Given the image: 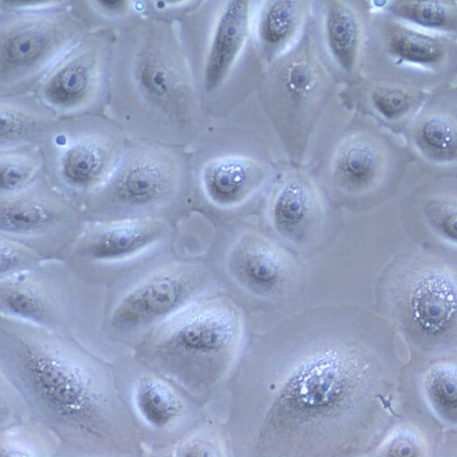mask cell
<instances>
[{
	"mask_svg": "<svg viewBox=\"0 0 457 457\" xmlns=\"http://www.w3.org/2000/svg\"><path fill=\"white\" fill-rule=\"evenodd\" d=\"M0 369L31 420L59 446L105 436L108 402L98 364L62 332L0 316Z\"/></svg>",
	"mask_w": 457,
	"mask_h": 457,
	"instance_id": "obj_1",
	"label": "cell"
},
{
	"mask_svg": "<svg viewBox=\"0 0 457 457\" xmlns=\"http://www.w3.org/2000/svg\"><path fill=\"white\" fill-rule=\"evenodd\" d=\"M118 95L174 125L196 118L202 98L176 21L143 16L117 31L107 98Z\"/></svg>",
	"mask_w": 457,
	"mask_h": 457,
	"instance_id": "obj_2",
	"label": "cell"
},
{
	"mask_svg": "<svg viewBox=\"0 0 457 457\" xmlns=\"http://www.w3.org/2000/svg\"><path fill=\"white\" fill-rule=\"evenodd\" d=\"M149 343L157 368L192 392L212 388L231 368L242 338L235 304L212 298L189 304L168 320Z\"/></svg>",
	"mask_w": 457,
	"mask_h": 457,
	"instance_id": "obj_3",
	"label": "cell"
},
{
	"mask_svg": "<svg viewBox=\"0 0 457 457\" xmlns=\"http://www.w3.org/2000/svg\"><path fill=\"white\" fill-rule=\"evenodd\" d=\"M253 0H204L176 21L179 39L203 99L235 91L263 64L252 37Z\"/></svg>",
	"mask_w": 457,
	"mask_h": 457,
	"instance_id": "obj_4",
	"label": "cell"
},
{
	"mask_svg": "<svg viewBox=\"0 0 457 457\" xmlns=\"http://www.w3.org/2000/svg\"><path fill=\"white\" fill-rule=\"evenodd\" d=\"M368 366L352 351L325 349L292 372L263 425L262 439L318 429L355 409L367 394Z\"/></svg>",
	"mask_w": 457,
	"mask_h": 457,
	"instance_id": "obj_5",
	"label": "cell"
},
{
	"mask_svg": "<svg viewBox=\"0 0 457 457\" xmlns=\"http://www.w3.org/2000/svg\"><path fill=\"white\" fill-rule=\"evenodd\" d=\"M88 31L71 10L0 11V96L33 94Z\"/></svg>",
	"mask_w": 457,
	"mask_h": 457,
	"instance_id": "obj_6",
	"label": "cell"
},
{
	"mask_svg": "<svg viewBox=\"0 0 457 457\" xmlns=\"http://www.w3.org/2000/svg\"><path fill=\"white\" fill-rule=\"evenodd\" d=\"M96 118L93 113L59 120L41 146L46 179L83 211L108 181L122 156L117 140Z\"/></svg>",
	"mask_w": 457,
	"mask_h": 457,
	"instance_id": "obj_7",
	"label": "cell"
},
{
	"mask_svg": "<svg viewBox=\"0 0 457 457\" xmlns=\"http://www.w3.org/2000/svg\"><path fill=\"white\" fill-rule=\"evenodd\" d=\"M310 25L287 53L263 67L258 87L293 146H304L331 86L330 72Z\"/></svg>",
	"mask_w": 457,
	"mask_h": 457,
	"instance_id": "obj_8",
	"label": "cell"
},
{
	"mask_svg": "<svg viewBox=\"0 0 457 457\" xmlns=\"http://www.w3.org/2000/svg\"><path fill=\"white\" fill-rule=\"evenodd\" d=\"M116 31L90 30L46 74L33 95L58 120L93 114L107 99Z\"/></svg>",
	"mask_w": 457,
	"mask_h": 457,
	"instance_id": "obj_9",
	"label": "cell"
},
{
	"mask_svg": "<svg viewBox=\"0 0 457 457\" xmlns=\"http://www.w3.org/2000/svg\"><path fill=\"white\" fill-rule=\"evenodd\" d=\"M86 220L46 175L22 193L0 200V237L21 244L46 259H62Z\"/></svg>",
	"mask_w": 457,
	"mask_h": 457,
	"instance_id": "obj_10",
	"label": "cell"
},
{
	"mask_svg": "<svg viewBox=\"0 0 457 457\" xmlns=\"http://www.w3.org/2000/svg\"><path fill=\"white\" fill-rule=\"evenodd\" d=\"M181 181L174 155L157 146H139L120 161L112 176L84 209L87 220L112 218L118 210L149 212L172 200Z\"/></svg>",
	"mask_w": 457,
	"mask_h": 457,
	"instance_id": "obj_11",
	"label": "cell"
},
{
	"mask_svg": "<svg viewBox=\"0 0 457 457\" xmlns=\"http://www.w3.org/2000/svg\"><path fill=\"white\" fill-rule=\"evenodd\" d=\"M207 271L196 262H176L151 274L118 303L111 326L123 333L145 328L174 313L204 284Z\"/></svg>",
	"mask_w": 457,
	"mask_h": 457,
	"instance_id": "obj_12",
	"label": "cell"
},
{
	"mask_svg": "<svg viewBox=\"0 0 457 457\" xmlns=\"http://www.w3.org/2000/svg\"><path fill=\"white\" fill-rule=\"evenodd\" d=\"M370 59L399 70L437 74L455 62L456 41L453 36L418 29L376 11L370 15L363 62Z\"/></svg>",
	"mask_w": 457,
	"mask_h": 457,
	"instance_id": "obj_13",
	"label": "cell"
},
{
	"mask_svg": "<svg viewBox=\"0 0 457 457\" xmlns=\"http://www.w3.org/2000/svg\"><path fill=\"white\" fill-rule=\"evenodd\" d=\"M169 230L165 220L148 214L86 219L62 259L69 269L129 260L160 244Z\"/></svg>",
	"mask_w": 457,
	"mask_h": 457,
	"instance_id": "obj_14",
	"label": "cell"
},
{
	"mask_svg": "<svg viewBox=\"0 0 457 457\" xmlns=\"http://www.w3.org/2000/svg\"><path fill=\"white\" fill-rule=\"evenodd\" d=\"M70 276L62 259H49L0 278V316L59 331L63 318L59 293Z\"/></svg>",
	"mask_w": 457,
	"mask_h": 457,
	"instance_id": "obj_15",
	"label": "cell"
},
{
	"mask_svg": "<svg viewBox=\"0 0 457 457\" xmlns=\"http://www.w3.org/2000/svg\"><path fill=\"white\" fill-rule=\"evenodd\" d=\"M407 289V315L423 336L440 337L456 320V287L453 271L445 263L414 256L400 262Z\"/></svg>",
	"mask_w": 457,
	"mask_h": 457,
	"instance_id": "obj_16",
	"label": "cell"
},
{
	"mask_svg": "<svg viewBox=\"0 0 457 457\" xmlns=\"http://www.w3.org/2000/svg\"><path fill=\"white\" fill-rule=\"evenodd\" d=\"M366 0H317V39L322 55L340 72L354 76L362 67L370 12Z\"/></svg>",
	"mask_w": 457,
	"mask_h": 457,
	"instance_id": "obj_17",
	"label": "cell"
},
{
	"mask_svg": "<svg viewBox=\"0 0 457 457\" xmlns=\"http://www.w3.org/2000/svg\"><path fill=\"white\" fill-rule=\"evenodd\" d=\"M268 215L275 233L294 245H307L321 234L325 208L316 183L306 173L288 172L274 189Z\"/></svg>",
	"mask_w": 457,
	"mask_h": 457,
	"instance_id": "obj_18",
	"label": "cell"
},
{
	"mask_svg": "<svg viewBox=\"0 0 457 457\" xmlns=\"http://www.w3.org/2000/svg\"><path fill=\"white\" fill-rule=\"evenodd\" d=\"M227 270L245 289L260 296L281 293L295 273L291 255L255 232L241 235L228 249Z\"/></svg>",
	"mask_w": 457,
	"mask_h": 457,
	"instance_id": "obj_19",
	"label": "cell"
},
{
	"mask_svg": "<svg viewBox=\"0 0 457 457\" xmlns=\"http://www.w3.org/2000/svg\"><path fill=\"white\" fill-rule=\"evenodd\" d=\"M314 0H253L252 37L263 67L300 40L311 25Z\"/></svg>",
	"mask_w": 457,
	"mask_h": 457,
	"instance_id": "obj_20",
	"label": "cell"
},
{
	"mask_svg": "<svg viewBox=\"0 0 457 457\" xmlns=\"http://www.w3.org/2000/svg\"><path fill=\"white\" fill-rule=\"evenodd\" d=\"M386 147L375 136L356 131L343 137L334 149L329 177L342 193L364 195L384 181L388 171Z\"/></svg>",
	"mask_w": 457,
	"mask_h": 457,
	"instance_id": "obj_21",
	"label": "cell"
},
{
	"mask_svg": "<svg viewBox=\"0 0 457 457\" xmlns=\"http://www.w3.org/2000/svg\"><path fill=\"white\" fill-rule=\"evenodd\" d=\"M268 169L258 160L243 154H221L207 161L200 170L205 199L220 210L245 204L262 187Z\"/></svg>",
	"mask_w": 457,
	"mask_h": 457,
	"instance_id": "obj_22",
	"label": "cell"
},
{
	"mask_svg": "<svg viewBox=\"0 0 457 457\" xmlns=\"http://www.w3.org/2000/svg\"><path fill=\"white\" fill-rule=\"evenodd\" d=\"M58 120L33 94L0 96V154L42 146Z\"/></svg>",
	"mask_w": 457,
	"mask_h": 457,
	"instance_id": "obj_23",
	"label": "cell"
},
{
	"mask_svg": "<svg viewBox=\"0 0 457 457\" xmlns=\"http://www.w3.org/2000/svg\"><path fill=\"white\" fill-rule=\"evenodd\" d=\"M412 146L430 164L447 167L456 163L457 126L453 112L444 108L426 111L411 131Z\"/></svg>",
	"mask_w": 457,
	"mask_h": 457,
	"instance_id": "obj_24",
	"label": "cell"
},
{
	"mask_svg": "<svg viewBox=\"0 0 457 457\" xmlns=\"http://www.w3.org/2000/svg\"><path fill=\"white\" fill-rule=\"evenodd\" d=\"M379 12L418 29L456 34V0H386Z\"/></svg>",
	"mask_w": 457,
	"mask_h": 457,
	"instance_id": "obj_25",
	"label": "cell"
},
{
	"mask_svg": "<svg viewBox=\"0 0 457 457\" xmlns=\"http://www.w3.org/2000/svg\"><path fill=\"white\" fill-rule=\"evenodd\" d=\"M134 402L145 422L154 428H166L176 421L182 403L164 380L154 376L138 378L134 390Z\"/></svg>",
	"mask_w": 457,
	"mask_h": 457,
	"instance_id": "obj_26",
	"label": "cell"
},
{
	"mask_svg": "<svg viewBox=\"0 0 457 457\" xmlns=\"http://www.w3.org/2000/svg\"><path fill=\"white\" fill-rule=\"evenodd\" d=\"M46 175L41 146L0 154V200L17 195Z\"/></svg>",
	"mask_w": 457,
	"mask_h": 457,
	"instance_id": "obj_27",
	"label": "cell"
},
{
	"mask_svg": "<svg viewBox=\"0 0 457 457\" xmlns=\"http://www.w3.org/2000/svg\"><path fill=\"white\" fill-rule=\"evenodd\" d=\"M70 10L90 30L117 32L143 17L141 0H71Z\"/></svg>",
	"mask_w": 457,
	"mask_h": 457,
	"instance_id": "obj_28",
	"label": "cell"
},
{
	"mask_svg": "<svg viewBox=\"0 0 457 457\" xmlns=\"http://www.w3.org/2000/svg\"><path fill=\"white\" fill-rule=\"evenodd\" d=\"M54 436L31 419L0 431V456H39L57 453Z\"/></svg>",
	"mask_w": 457,
	"mask_h": 457,
	"instance_id": "obj_29",
	"label": "cell"
},
{
	"mask_svg": "<svg viewBox=\"0 0 457 457\" xmlns=\"http://www.w3.org/2000/svg\"><path fill=\"white\" fill-rule=\"evenodd\" d=\"M422 100L421 90L400 83L379 82L370 92V101L374 111L390 122L408 118Z\"/></svg>",
	"mask_w": 457,
	"mask_h": 457,
	"instance_id": "obj_30",
	"label": "cell"
},
{
	"mask_svg": "<svg viewBox=\"0 0 457 457\" xmlns=\"http://www.w3.org/2000/svg\"><path fill=\"white\" fill-rule=\"evenodd\" d=\"M426 393L433 408L446 421L455 423L456 419V370L442 364L435 367L426 378Z\"/></svg>",
	"mask_w": 457,
	"mask_h": 457,
	"instance_id": "obj_31",
	"label": "cell"
},
{
	"mask_svg": "<svg viewBox=\"0 0 457 457\" xmlns=\"http://www.w3.org/2000/svg\"><path fill=\"white\" fill-rule=\"evenodd\" d=\"M423 215L432 233L445 244L457 243V203L452 195H440L426 201Z\"/></svg>",
	"mask_w": 457,
	"mask_h": 457,
	"instance_id": "obj_32",
	"label": "cell"
},
{
	"mask_svg": "<svg viewBox=\"0 0 457 457\" xmlns=\"http://www.w3.org/2000/svg\"><path fill=\"white\" fill-rule=\"evenodd\" d=\"M49 260L32 249L0 237V278L34 268Z\"/></svg>",
	"mask_w": 457,
	"mask_h": 457,
	"instance_id": "obj_33",
	"label": "cell"
},
{
	"mask_svg": "<svg viewBox=\"0 0 457 457\" xmlns=\"http://www.w3.org/2000/svg\"><path fill=\"white\" fill-rule=\"evenodd\" d=\"M29 419L30 417L24 401L0 369V431Z\"/></svg>",
	"mask_w": 457,
	"mask_h": 457,
	"instance_id": "obj_34",
	"label": "cell"
},
{
	"mask_svg": "<svg viewBox=\"0 0 457 457\" xmlns=\"http://www.w3.org/2000/svg\"><path fill=\"white\" fill-rule=\"evenodd\" d=\"M204 0H141L143 16L178 21L195 11Z\"/></svg>",
	"mask_w": 457,
	"mask_h": 457,
	"instance_id": "obj_35",
	"label": "cell"
},
{
	"mask_svg": "<svg viewBox=\"0 0 457 457\" xmlns=\"http://www.w3.org/2000/svg\"><path fill=\"white\" fill-rule=\"evenodd\" d=\"M71 0H0L3 12H59L70 10Z\"/></svg>",
	"mask_w": 457,
	"mask_h": 457,
	"instance_id": "obj_36",
	"label": "cell"
},
{
	"mask_svg": "<svg viewBox=\"0 0 457 457\" xmlns=\"http://www.w3.org/2000/svg\"><path fill=\"white\" fill-rule=\"evenodd\" d=\"M421 447L420 442L414 435L403 432L390 441L386 455L416 456L421 452Z\"/></svg>",
	"mask_w": 457,
	"mask_h": 457,
	"instance_id": "obj_37",
	"label": "cell"
},
{
	"mask_svg": "<svg viewBox=\"0 0 457 457\" xmlns=\"http://www.w3.org/2000/svg\"><path fill=\"white\" fill-rule=\"evenodd\" d=\"M386 3V0H370V4L375 6L376 11L382 9Z\"/></svg>",
	"mask_w": 457,
	"mask_h": 457,
	"instance_id": "obj_38",
	"label": "cell"
}]
</instances>
